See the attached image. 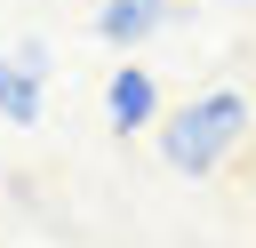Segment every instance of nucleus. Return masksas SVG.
<instances>
[{
    "label": "nucleus",
    "instance_id": "1",
    "mask_svg": "<svg viewBox=\"0 0 256 248\" xmlns=\"http://www.w3.org/2000/svg\"><path fill=\"white\" fill-rule=\"evenodd\" d=\"M248 120H256V104H248L240 88H208V96H192V104H176V112L160 120V160H168L176 176H216V168L240 152Z\"/></svg>",
    "mask_w": 256,
    "mask_h": 248
},
{
    "label": "nucleus",
    "instance_id": "2",
    "mask_svg": "<svg viewBox=\"0 0 256 248\" xmlns=\"http://www.w3.org/2000/svg\"><path fill=\"white\" fill-rule=\"evenodd\" d=\"M168 16H176V0H96V40L104 48H144Z\"/></svg>",
    "mask_w": 256,
    "mask_h": 248
},
{
    "label": "nucleus",
    "instance_id": "3",
    "mask_svg": "<svg viewBox=\"0 0 256 248\" xmlns=\"http://www.w3.org/2000/svg\"><path fill=\"white\" fill-rule=\"evenodd\" d=\"M104 120H112L120 136L160 120V88H152V72H144V64H120V72L104 80Z\"/></svg>",
    "mask_w": 256,
    "mask_h": 248
},
{
    "label": "nucleus",
    "instance_id": "4",
    "mask_svg": "<svg viewBox=\"0 0 256 248\" xmlns=\"http://www.w3.org/2000/svg\"><path fill=\"white\" fill-rule=\"evenodd\" d=\"M40 88H48L40 72H24L16 56H0V120L8 128H40V104H48Z\"/></svg>",
    "mask_w": 256,
    "mask_h": 248
},
{
    "label": "nucleus",
    "instance_id": "5",
    "mask_svg": "<svg viewBox=\"0 0 256 248\" xmlns=\"http://www.w3.org/2000/svg\"><path fill=\"white\" fill-rule=\"evenodd\" d=\"M16 64H24V72H40V80H48V40H16Z\"/></svg>",
    "mask_w": 256,
    "mask_h": 248
}]
</instances>
